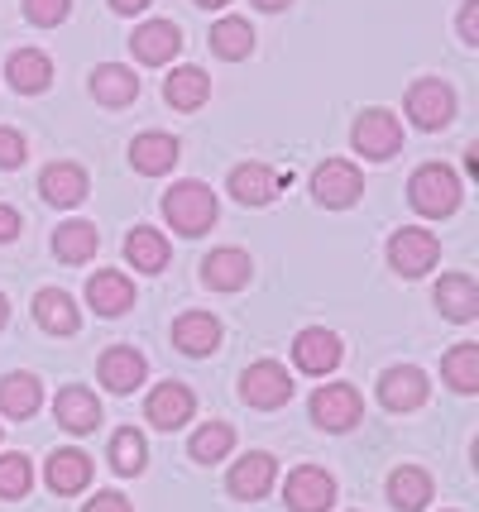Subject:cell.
Listing matches in <instances>:
<instances>
[{
    "instance_id": "cell-43",
    "label": "cell",
    "mask_w": 479,
    "mask_h": 512,
    "mask_svg": "<svg viewBox=\"0 0 479 512\" xmlns=\"http://www.w3.org/2000/svg\"><path fill=\"white\" fill-rule=\"evenodd\" d=\"M154 0H111V10L115 15H139V10H149Z\"/></svg>"
},
{
    "instance_id": "cell-29",
    "label": "cell",
    "mask_w": 479,
    "mask_h": 512,
    "mask_svg": "<svg viewBox=\"0 0 479 512\" xmlns=\"http://www.w3.org/2000/svg\"><path fill=\"white\" fill-rule=\"evenodd\" d=\"M34 321H39L48 335H77V326H82L77 302H72L63 288H44L34 297Z\"/></svg>"
},
{
    "instance_id": "cell-27",
    "label": "cell",
    "mask_w": 479,
    "mask_h": 512,
    "mask_svg": "<svg viewBox=\"0 0 479 512\" xmlns=\"http://www.w3.org/2000/svg\"><path fill=\"white\" fill-rule=\"evenodd\" d=\"M388 503L398 512H422L432 503V474L417 465H398L388 474Z\"/></svg>"
},
{
    "instance_id": "cell-28",
    "label": "cell",
    "mask_w": 479,
    "mask_h": 512,
    "mask_svg": "<svg viewBox=\"0 0 479 512\" xmlns=\"http://www.w3.org/2000/svg\"><path fill=\"white\" fill-rule=\"evenodd\" d=\"M5 77H10V87L20 91V96H39L53 82V63H48V53H39V48H20V53H10Z\"/></svg>"
},
{
    "instance_id": "cell-14",
    "label": "cell",
    "mask_w": 479,
    "mask_h": 512,
    "mask_svg": "<svg viewBox=\"0 0 479 512\" xmlns=\"http://www.w3.org/2000/svg\"><path fill=\"white\" fill-rule=\"evenodd\" d=\"M278 479V460L269 455V450H250L245 460H235V469H230L226 489L240 498V503H254V498H264V493L274 489Z\"/></svg>"
},
{
    "instance_id": "cell-22",
    "label": "cell",
    "mask_w": 479,
    "mask_h": 512,
    "mask_svg": "<svg viewBox=\"0 0 479 512\" xmlns=\"http://www.w3.org/2000/svg\"><path fill=\"white\" fill-rule=\"evenodd\" d=\"M144 379H149V359L139 355L135 345H111L101 355V383L111 393H135Z\"/></svg>"
},
{
    "instance_id": "cell-26",
    "label": "cell",
    "mask_w": 479,
    "mask_h": 512,
    "mask_svg": "<svg viewBox=\"0 0 479 512\" xmlns=\"http://www.w3.org/2000/svg\"><path fill=\"white\" fill-rule=\"evenodd\" d=\"M168 240H163V230L154 225H135L130 235H125V264L135 268V273H163L168 268Z\"/></svg>"
},
{
    "instance_id": "cell-3",
    "label": "cell",
    "mask_w": 479,
    "mask_h": 512,
    "mask_svg": "<svg viewBox=\"0 0 479 512\" xmlns=\"http://www.w3.org/2000/svg\"><path fill=\"white\" fill-rule=\"evenodd\" d=\"M350 144L355 154L369 158V163H384L403 149V120L384 106H369V111L355 115V130H350Z\"/></svg>"
},
{
    "instance_id": "cell-13",
    "label": "cell",
    "mask_w": 479,
    "mask_h": 512,
    "mask_svg": "<svg viewBox=\"0 0 479 512\" xmlns=\"http://www.w3.org/2000/svg\"><path fill=\"white\" fill-rule=\"evenodd\" d=\"M178 158H183V144L163 130H144V134H135V144H130V163H135V173H144V178L173 173Z\"/></svg>"
},
{
    "instance_id": "cell-15",
    "label": "cell",
    "mask_w": 479,
    "mask_h": 512,
    "mask_svg": "<svg viewBox=\"0 0 479 512\" xmlns=\"http://www.w3.org/2000/svg\"><path fill=\"white\" fill-rule=\"evenodd\" d=\"M130 48H135L139 63L163 67V63H173V58L183 53V29H178L173 20H144V24L135 29Z\"/></svg>"
},
{
    "instance_id": "cell-11",
    "label": "cell",
    "mask_w": 479,
    "mask_h": 512,
    "mask_svg": "<svg viewBox=\"0 0 479 512\" xmlns=\"http://www.w3.org/2000/svg\"><path fill=\"white\" fill-rule=\"evenodd\" d=\"M427 393H432V383H427V374L417 364H393L379 379V402L388 412H417L427 402Z\"/></svg>"
},
{
    "instance_id": "cell-4",
    "label": "cell",
    "mask_w": 479,
    "mask_h": 512,
    "mask_svg": "<svg viewBox=\"0 0 479 512\" xmlns=\"http://www.w3.org/2000/svg\"><path fill=\"white\" fill-rule=\"evenodd\" d=\"M436 259H441V240H436L432 230H422V225L393 230V240H388V268L398 278H422L427 268H436Z\"/></svg>"
},
{
    "instance_id": "cell-25",
    "label": "cell",
    "mask_w": 479,
    "mask_h": 512,
    "mask_svg": "<svg viewBox=\"0 0 479 512\" xmlns=\"http://www.w3.org/2000/svg\"><path fill=\"white\" fill-rule=\"evenodd\" d=\"M44 484L53 493H82L92 484V455L87 450H53L44 469Z\"/></svg>"
},
{
    "instance_id": "cell-41",
    "label": "cell",
    "mask_w": 479,
    "mask_h": 512,
    "mask_svg": "<svg viewBox=\"0 0 479 512\" xmlns=\"http://www.w3.org/2000/svg\"><path fill=\"white\" fill-rule=\"evenodd\" d=\"M460 39H465V44H479V0H465V5H460Z\"/></svg>"
},
{
    "instance_id": "cell-37",
    "label": "cell",
    "mask_w": 479,
    "mask_h": 512,
    "mask_svg": "<svg viewBox=\"0 0 479 512\" xmlns=\"http://www.w3.org/2000/svg\"><path fill=\"white\" fill-rule=\"evenodd\" d=\"M29 489H34V465L24 460L20 450L0 455V498H24Z\"/></svg>"
},
{
    "instance_id": "cell-8",
    "label": "cell",
    "mask_w": 479,
    "mask_h": 512,
    "mask_svg": "<svg viewBox=\"0 0 479 512\" xmlns=\"http://www.w3.org/2000/svg\"><path fill=\"white\" fill-rule=\"evenodd\" d=\"M365 192V178H360V168L355 163H345V158H326L317 163V173H312V197L321 206H331V211H345V206H355Z\"/></svg>"
},
{
    "instance_id": "cell-39",
    "label": "cell",
    "mask_w": 479,
    "mask_h": 512,
    "mask_svg": "<svg viewBox=\"0 0 479 512\" xmlns=\"http://www.w3.org/2000/svg\"><path fill=\"white\" fill-rule=\"evenodd\" d=\"M24 158H29V144H24V134L10 130V125H0V173L20 168Z\"/></svg>"
},
{
    "instance_id": "cell-17",
    "label": "cell",
    "mask_w": 479,
    "mask_h": 512,
    "mask_svg": "<svg viewBox=\"0 0 479 512\" xmlns=\"http://www.w3.org/2000/svg\"><path fill=\"white\" fill-rule=\"evenodd\" d=\"M173 345H178L187 359L216 355V350H221V321L211 312H183L173 321Z\"/></svg>"
},
{
    "instance_id": "cell-44",
    "label": "cell",
    "mask_w": 479,
    "mask_h": 512,
    "mask_svg": "<svg viewBox=\"0 0 479 512\" xmlns=\"http://www.w3.org/2000/svg\"><path fill=\"white\" fill-rule=\"evenodd\" d=\"M254 5H259V10H269V15H274V10H288V5H293V0H254Z\"/></svg>"
},
{
    "instance_id": "cell-18",
    "label": "cell",
    "mask_w": 479,
    "mask_h": 512,
    "mask_svg": "<svg viewBox=\"0 0 479 512\" xmlns=\"http://www.w3.org/2000/svg\"><path fill=\"white\" fill-rule=\"evenodd\" d=\"M87 302H92L96 316H125L135 307V283L120 268H101L87 278Z\"/></svg>"
},
{
    "instance_id": "cell-46",
    "label": "cell",
    "mask_w": 479,
    "mask_h": 512,
    "mask_svg": "<svg viewBox=\"0 0 479 512\" xmlns=\"http://www.w3.org/2000/svg\"><path fill=\"white\" fill-rule=\"evenodd\" d=\"M202 10H221V5H230V0H197Z\"/></svg>"
},
{
    "instance_id": "cell-19",
    "label": "cell",
    "mask_w": 479,
    "mask_h": 512,
    "mask_svg": "<svg viewBox=\"0 0 479 512\" xmlns=\"http://www.w3.org/2000/svg\"><path fill=\"white\" fill-rule=\"evenodd\" d=\"M250 254L245 249H211L202 259V283L211 292H240L245 283H250Z\"/></svg>"
},
{
    "instance_id": "cell-36",
    "label": "cell",
    "mask_w": 479,
    "mask_h": 512,
    "mask_svg": "<svg viewBox=\"0 0 479 512\" xmlns=\"http://www.w3.org/2000/svg\"><path fill=\"white\" fill-rule=\"evenodd\" d=\"M144 460H149V446H144V436H139L135 426L115 431L111 436V469L115 474H139Z\"/></svg>"
},
{
    "instance_id": "cell-20",
    "label": "cell",
    "mask_w": 479,
    "mask_h": 512,
    "mask_svg": "<svg viewBox=\"0 0 479 512\" xmlns=\"http://www.w3.org/2000/svg\"><path fill=\"white\" fill-rule=\"evenodd\" d=\"M283 192V173H274L269 163H240L230 173V197L240 206H269Z\"/></svg>"
},
{
    "instance_id": "cell-31",
    "label": "cell",
    "mask_w": 479,
    "mask_h": 512,
    "mask_svg": "<svg viewBox=\"0 0 479 512\" xmlns=\"http://www.w3.org/2000/svg\"><path fill=\"white\" fill-rule=\"evenodd\" d=\"M92 96L101 101V106H130L139 96V77L135 67L125 63H101L92 72Z\"/></svg>"
},
{
    "instance_id": "cell-12",
    "label": "cell",
    "mask_w": 479,
    "mask_h": 512,
    "mask_svg": "<svg viewBox=\"0 0 479 512\" xmlns=\"http://www.w3.org/2000/svg\"><path fill=\"white\" fill-rule=\"evenodd\" d=\"M192 412H197V398H192V388L187 383H159L149 402H144V417L159 426V431H178V426L192 422Z\"/></svg>"
},
{
    "instance_id": "cell-33",
    "label": "cell",
    "mask_w": 479,
    "mask_h": 512,
    "mask_svg": "<svg viewBox=\"0 0 479 512\" xmlns=\"http://www.w3.org/2000/svg\"><path fill=\"white\" fill-rule=\"evenodd\" d=\"M211 48L226 58V63H240V58H250L254 53V29L250 20H240V15H226V20L211 24Z\"/></svg>"
},
{
    "instance_id": "cell-6",
    "label": "cell",
    "mask_w": 479,
    "mask_h": 512,
    "mask_svg": "<svg viewBox=\"0 0 479 512\" xmlns=\"http://www.w3.org/2000/svg\"><path fill=\"white\" fill-rule=\"evenodd\" d=\"M408 115L417 130H446L451 120H456V91L451 82H441V77H422V82H412L408 87Z\"/></svg>"
},
{
    "instance_id": "cell-30",
    "label": "cell",
    "mask_w": 479,
    "mask_h": 512,
    "mask_svg": "<svg viewBox=\"0 0 479 512\" xmlns=\"http://www.w3.org/2000/svg\"><path fill=\"white\" fill-rule=\"evenodd\" d=\"M39 402H44V388L34 374H5L0 379V412L10 422H29L39 412Z\"/></svg>"
},
{
    "instance_id": "cell-2",
    "label": "cell",
    "mask_w": 479,
    "mask_h": 512,
    "mask_svg": "<svg viewBox=\"0 0 479 512\" xmlns=\"http://www.w3.org/2000/svg\"><path fill=\"white\" fill-rule=\"evenodd\" d=\"M460 197H465V192H460V173L446 168V163H422L408 178V201L422 216H432V221L451 216L460 206Z\"/></svg>"
},
{
    "instance_id": "cell-35",
    "label": "cell",
    "mask_w": 479,
    "mask_h": 512,
    "mask_svg": "<svg viewBox=\"0 0 479 512\" xmlns=\"http://www.w3.org/2000/svg\"><path fill=\"white\" fill-rule=\"evenodd\" d=\"M230 450H235V431H230V422H206V426L192 431L187 455H192L197 465H216V460H226Z\"/></svg>"
},
{
    "instance_id": "cell-9",
    "label": "cell",
    "mask_w": 479,
    "mask_h": 512,
    "mask_svg": "<svg viewBox=\"0 0 479 512\" xmlns=\"http://www.w3.org/2000/svg\"><path fill=\"white\" fill-rule=\"evenodd\" d=\"M283 498H288V508L293 512H331V503H336V479L317 465H302V469L288 474Z\"/></svg>"
},
{
    "instance_id": "cell-40",
    "label": "cell",
    "mask_w": 479,
    "mask_h": 512,
    "mask_svg": "<svg viewBox=\"0 0 479 512\" xmlns=\"http://www.w3.org/2000/svg\"><path fill=\"white\" fill-rule=\"evenodd\" d=\"M82 512H135V508H130V498H125V493L106 489V493H96V498H87V508Z\"/></svg>"
},
{
    "instance_id": "cell-23",
    "label": "cell",
    "mask_w": 479,
    "mask_h": 512,
    "mask_svg": "<svg viewBox=\"0 0 479 512\" xmlns=\"http://www.w3.org/2000/svg\"><path fill=\"white\" fill-rule=\"evenodd\" d=\"M163 101H168L173 111H202L206 101H211V77L192 63L173 67L168 82H163Z\"/></svg>"
},
{
    "instance_id": "cell-38",
    "label": "cell",
    "mask_w": 479,
    "mask_h": 512,
    "mask_svg": "<svg viewBox=\"0 0 479 512\" xmlns=\"http://www.w3.org/2000/svg\"><path fill=\"white\" fill-rule=\"evenodd\" d=\"M72 15V0H24V20L39 24V29H53Z\"/></svg>"
},
{
    "instance_id": "cell-10",
    "label": "cell",
    "mask_w": 479,
    "mask_h": 512,
    "mask_svg": "<svg viewBox=\"0 0 479 512\" xmlns=\"http://www.w3.org/2000/svg\"><path fill=\"white\" fill-rule=\"evenodd\" d=\"M341 335L326 331V326H307V331H297L293 340V364L302 369V374H312V379H321V374H331L336 364H341Z\"/></svg>"
},
{
    "instance_id": "cell-1",
    "label": "cell",
    "mask_w": 479,
    "mask_h": 512,
    "mask_svg": "<svg viewBox=\"0 0 479 512\" xmlns=\"http://www.w3.org/2000/svg\"><path fill=\"white\" fill-rule=\"evenodd\" d=\"M216 216H221V201H216V192H211L206 182L183 178L163 192V221L173 225L178 235H187V240L206 235V230L216 225Z\"/></svg>"
},
{
    "instance_id": "cell-5",
    "label": "cell",
    "mask_w": 479,
    "mask_h": 512,
    "mask_svg": "<svg viewBox=\"0 0 479 512\" xmlns=\"http://www.w3.org/2000/svg\"><path fill=\"white\" fill-rule=\"evenodd\" d=\"M240 398L250 402V407H259V412H278V407H288V398H293V374L278 359H259V364H250L240 374Z\"/></svg>"
},
{
    "instance_id": "cell-34",
    "label": "cell",
    "mask_w": 479,
    "mask_h": 512,
    "mask_svg": "<svg viewBox=\"0 0 479 512\" xmlns=\"http://www.w3.org/2000/svg\"><path fill=\"white\" fill-rule=\"evenodd\" d=\"M441 374L456 393H479V345L475 340H460L451 355L441 359Z\"/></svg>"
},
{
    "instance_id": "cell-45",
    "label": "cell",
    "mask_w": 479,
    "mask_h": 512,
    "mask_svg": "<svg viewBox=\"0 0 479 512\" xmlns=\"http://www.w3.org/2000/svg\"><path fill=\"white\" fill-rule=\"evenodd\" d=\"M5 321H10V302H5V292H0V331H5Z\"/></svg>"
},
{
    "instance_id": "cell-21",
    "label": "cell",
    "mask_w": 479,
    "mask_h": 512,
    "mask_svg": "<svg viewBox=\"0 0 479 512\" xmlns=\"http://www.w3.org/2000/svg\"><path fill=\"white\" fill-rule=\"evenodd\" d=\"M39 192H44L48 206H82L87 201V192H92V182H87V173L77 168V163H48L44 173H39Z\"/></svg>"
},
{
    "instance_id": "cell-16",
    "label": "cell",
    "mask_w": 479,
    "mask_h": 512,
    "mask_svg": "<svg viewBox=\"0 0 479 512\" xmlns=\"http://www.w3.org/2000/svg\"><path fill=\"white\" fill-rule=\"evenodd\" d=\"M53 417L63 431L72 436H87L101 426V402H96L92 388H82V383H68V388H58V398H53Z\"/></svg>"
},
{
    "instance_id": "cell-42",
    "label": "cell",
    "mask_w": 479,
    "mask_h": 512,
    "mask_svg": "<svg viewBox=\"0 0 479 512\" xmlns=\"http://www.w3.org/2000/svg\"><path fill=\"white\" fill-rule=\"evenodd\" d=\"M20 230H24L20 211H15V206H5V201H0V245H10V240H15V235H20Z\"/></svg>"
},
{
    "instance_id": "cell-7",
    "label": "cell",
    "mask_w": 479,
    "mask_h": 512,
    "mask_svg": "<svg viewBox=\"0 0 479 512\" xmlns=\"http://www.w3.org/2000/svg\"><path fill=\"white\" fill-rule=\"evenodd\" d=\"M360 417H365V398L355 383H321L312 393V422L321 431H350Z\"/></svg>"
},
{
    "instance_id": "cell-24",
    "label": "cell",
    "mask_w": 479,
    "mask_h": 512,
    "mask_svg": "<svg viewBox=\"0 0 479 512\" xmlns=\"http://www.w3.org/2000/svg\"><path fill=\"white\" fill-rule=\"evenodd\" d=\"M432 297L446 321H475L479 316V283L470 273H446V278L436 283Z\"/></svg>"
},
{
    "instance_id": "cell-32",
    "label": "cell",
    "mask_w": 479,
    "mask_h": 512,
    "mask_svg": "<svg viewBox=\"0 0 479 512\" xmlns=\"http://www.w3.org/2000/svg\"><path fill=\"white\" fill-rule=\"evenodd\" d=\"M96 249H101V230L92 221H68L58 225V235H53V254L63 264H87Z\"/></svg>"
}]
</instances>
